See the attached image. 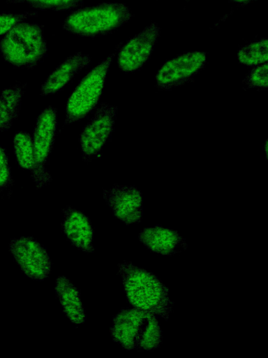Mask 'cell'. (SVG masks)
Masks as SVG:
<instances>
[{
  "label": "cell",
  "instance_id": "9a60e30c",
  "mask_svg": "<svg viewBox=\"0 0 268 358\" xmlns=\"http://www.w3.org/2000/svg\"><path fill=\"white\" fill-rule=\"evenodd\" d=\"M54 289L66 317L75 324L84 323L85 312L77 287L65 276H59Z\"/></svg>",
  "mask_w": 268,
  "mask_h": 358
},
{
  "label": "cell",
  "instance_id": "9c48e42d",
  "mask_svg": "<svg viewBox=\"0 0 268 358\" xmlns=\"http://www.w3.org/2000/svg\"><path fill=\"white\" fill-rule=\"evenodd\" d=\"M206 55L202 52H186L165 63L158 70L156 82L158 87L168 90L193 80L203 69Z\"/></svg>",
  "mask_w": 268,
  "mask_h": 358
},
{
  "label": "cell",
  "instance_id": "4fadbf2b",
  "mask_svg": "<svg viewBox=\"0 0 268 358\" xmlns=\"http://www.w3.org/2000/svg\"><path fill=\"white\" fill-rule=\"evenodd\" d=\"M138 238L148 250L163 255H172L187 248L185 239L177 231L158 226L144 229Z\"/></svg>",
  "mask_w": 268,
  "mask_h": 358
},
{
  "label": "cell",
  "instance_id": "d6986e66",
  "mask_svg": "<svg viewBox=\"0 0 268 358\" xmlns=\"http://www.w3.org/2000/svg\"><path fill=\"white\" fill-rule=\"evenodd\" d=\"M10 3H27L31 7L40 10L55 11L73 8L82 3L84 0H6Z\"/></svg>",
  "mask_w": 268,
  "mask_h": 358
},
{
  "label": "cell",
  "instance_id": "e0dca14e",
  "mask_svg": "<svg viewBox=\"0 0 268 358\" xmlns=\"http://www.w3.org/2000/svg\"><path fill=\"white\" fill-rule=\"evenodd\" d=\"M14 151L20 166L31 171L35 166L33 140L27 132H17L13 139Z\"/></svg>",
  "mask_w": 268,
  "mask_h": 358
},
{
  "label": "cell",
  "instance_id": "3957f363",
  "mask_svg": "<svg viewBox=\"0 0 268 358\" xmlns=\"http://www.w3.org/2000/svg\"><path fill=\"white\" fill-rule=\"evenodd\" d=\"M132 14L125 4L103 3L71 13L63 25L69 33L85 37L107 34L126 23Z\"/></svg>",
  "mask_w": 268,
  "mask_h": 358
},
{
  "label": "cell",
  "instance_id": "ba28073f",
  "mask_svg": "<svg viewBox=\"0 0 268 358\" xmlns=\"http://www.w3.org/2000/svg\"><path fill=\"white\" fill-rule=\"evenodd\" d=\"M117 109L115 106L103 103L83 129L80 143L84 161H91L99 155L112 132Z\"/></svg>",
  "mask_w": 268,
  "mask_h": 358
},
{
  "label": "cell",
  "instance_id": "603a6c76",
  "mask_svg": "<svg viewBox=\"0 0 268 358\" xmlns=\"http://www.w3.org/2000/svg\"><path fill=\"white\" fill-rule=\"evenodd\" d=\"M234 2H237V3H249V2H251L253 1H255V0H231Z\"/></svg>",
  "mask_w": 268,
  "mask_h": 358
},
{
  "label": "cell",
  "instance_id": "7a4b0ae2",
  "mask_svg": "<svg viewBox=\"0 0 268 358\" xmlns=\"http://www.w3.org/2000/svg\"><path fill=\"white\" fill-rule=\"evenodd\" d=\"M112 339L127 350H153L162 343V331L156 315L134 308L123 309L114 317Z\"/></svg>",
  "mask_w": 268,
  "mask_h": 358
},
{
  "label": "cell",
  "instance_id": "5b68a950",
  "mask_svg": "<svg viewBox=\"0 0 268 358\" xmlns=\"http://www.w3.org/2000/svg\"><path fill=\"white\" fill-rule=\"evenodd\" d=\"M114 56V54L110 55L91 69L76 87L67 102L65 124L80 120L95 107Z\"/></svg>",
  "mask_w": 268,
  "mask_h": 358
},
{
  "label": "cell",
  "instance_id": "6da1fadb",
  "mask_svg": "<svg viewBox=\"0 0 268 358\" xmlns=\"http://www.w3.org/2000/svg\"><path fill=\"white\" fill-rule=\"evenodd\" d=\"M126 297L135 308L167 320L172 308L168 289L152 273L129 262L118 264Z\"/></svg>",
  "mask_w": 268,
  "mask_h": 358
},
{
  "label": "cell",
  "instance_id": "7c38bea8",
  "mask_svg": "<svg viewBox=\"0 0 268 358\" xmlns=\"http://www.w3.org/2000/svg\"><path fill=\"white\" fill-rule=\"evenodd\" d=\"M64 219L61 227L65 236L78 250L93 252V229L89 219L82 212L67 206L62 209Z\"/></svg>",
  "mask_w": 268,
  "mask_h": 358
},
{
  "label": "cell",
  "instance_id": "ac0fdd59",
  "mask_svg": "<svg viewBox=\"0 0 268 358\" xmlns=\"http://www.w3.org/2000/svg\"><path fill=\"white\" fill-rule=\"evenodd\" d=\"M240 63L247 66H255L267 60V39L263 38L241 48L238 51Z\"/></svg>",
  "mask_w": 268,
  "mask_h": 358
},
{
  "label": "cell",
  "instance_id": "52a82bcc",
  "mask_svg": "<svg viewBox=\"0 0 268 358\" xmlns=\"http://www.w3.org/2000/svg\"><path fill=\"white\" fill-rule=\"evenodd\" d=\"M9 252L22 272L31 279L43 280L50 273V257L45 249L32 237L11 239Z\"/></svg>",
  "mask_w": 268,
  "mask_h": 358
},
{
  "label": "cell",
  "instance_id": "ffe728a7",
  "mask_svg": "<svg viewBox=\"0 0 268 358\" xmlns=\"http://www.w3.org/2000/svg\"><path fill=\"white\" fill-rule=\"evenodd\" d=\"M244 81L248 88L267 89L268 87L267 62L253 68Z\"/></svg>",
  "mask_w": 268,
  "mask_h": 358
},
{
  "label": "cell",
  "instance_id": "8fae6325",
  "mask_svg": "<svg viewBox=\"0 0 268 358\" xmlns=\"http://www.w3.org/2000/svg\"><path fill=\"white\" fill-rule=\"evenodd\" d=\"M103 198L114 215L126 224L140 222L142 217L141 192L133 186L114 185L104 189Z\"/></svg>",
  "mask_w": 268,
  "mask_h": 358
},
{
  "label": "cell",
  "instance_id": "7402d4cb",
  "mask_svg": "<svg viewBox=\"0 0 268 358\" xmlns=\"http://www.w3.org/2000/svg\"><path fill=\"white\" fill-rule=\"evenodd\" d=\"M34 15V13L0 14V34H6L17 23Z\"/></svg>",
  "mask_w": 268,
  "mask_h": 358
},
{
  "label": "cell",
  "instance_id": "30bf717a",
  "mask_svg": "<svg viewBox=\"0 0 268 358\" xmlns=\"http://www.w3.org/2000/svg\"><path fill=\"white\" fill-rule=\"evenodd\" d=\"M158 35L159 28L153 23L130 39L119 51V69L124 72L139 70L149 58Z\"/></svg>",
  "mask_w": 268,
  "mask_h": 358
},
{
  "label": "cell",
  "instance_id": "2e32d148",
  "mask_svg": "<svg viewBox=\"0 0 268 358\" xmlns=\"http://www.w3.org/2000/svg\"><path fill=\"white\" fill-rule=\"evenodd\" d=\"M24 85H15L4 90L0 96V131L9 129L17 119L24 92Z\"/></svg>",
  "mask_w": 268,
  "mask_h": 358
},
{
  "label": "cell",
  "instance_id": "cb8c5ba5",
  "mask_svg": "<svg viewBox=\"0 0 268 358\" xmlns=\"http://www.w3.org/2000/svg\"><path fill=\"white\" fill-rule=\"evenodd\" d=\"M267 141H266L265 145V153H266V154H265V155H266V157H267Z\"/></svg>",
  "mask_w": 268,
  "mask_h": 358
},
{
  "label": "cell",
  "instance_id": "277c9868",
  "mask_svg": "<svg viewBox=\"0 0 268 358\" xmlns=\"http://www.w3.org/2000/svg\"><path fill=\"white\" fill-rule=\"evenodd\" d=\"M0 51L16 67H34L47 52L43 27L23 21L17 23L1 38Z\"/></svg>",
  "mask_w": 268,
  "mask_h": 358
},
{
  "label": "cell",
  "instance_id": "5bb4252c",
  "mask_svg": "<svg viewBox=\"0 0 268 358\" xmlns=\"http://www.w3.org/2000/svg\"><path fill=\"white\" fill-rule=\"evenodd\" d=\"M89 62V56L81 52L68 57L47 77L41 86L40 94L45 96L58 92Z\"/></svg>",
  "mask_w": 268,
  "mask_h": 358
},
{
  "label": "cell",
  "instance_id": "8992f818",
  "mask_svg": "<svg viewBox=\"0 0 268 358\" xmlns=\"http://www.w3.org/2000/svg\"><path fill=\"white\" fill-rule=\"evenodd\" d=\"M57 124V109L48 106L39 115L34 131L33 145L35 166L31 171L38 188L51 181V176L45 168L51 152Z\"/></svg>",
  "mask_w": 268,
  "mask_h": 358
},
{
  "label": "cell",
  "instance_id": "44dd1931",
  "mask_svg": "<svg viewBox=\"0 0 268 358\" xmlns=\"http://www.w3.org/2000/svg\"><path fill=\"white\" fill-rule=\"evenodd\" d=\"M13 182L8 156L0 147V193L11 187Z\"/></svg>",
  "mask_w": 268,
  "mask_h": 358
}]
</instances>
